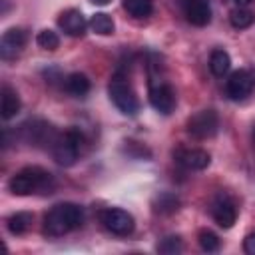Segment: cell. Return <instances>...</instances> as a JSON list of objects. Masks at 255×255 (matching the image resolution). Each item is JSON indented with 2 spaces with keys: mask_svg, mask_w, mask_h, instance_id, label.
Segmentation results:
<instances>
[{
  "mask_svg": "<svg viewBox=\"0 0 255 255\" xmlns=\"http://www.w3.org/2000/svg\"><path fill=\"white\" fill-rule=\"evenodd\" d=\"M84 223V209L76 203H58L44 215L42 231L48 237H62Z\"/></svg>",
  "mask_w": 255,
  "mask_h": 255,
  "instance_id": "6da1fadb",
  "label": "cell"
},
{
  "mask_svg": "<svg viewBox=\"0 0 255 255\" xmlns=\"http://www.w3.org/2000/svg\"><path fill=\"white\" fill-rule=\"evenodd\" d=\"M54 177L50 171L38 167V165H28L20 171H16L10 181H8V189L14 193V195H32V193H38V191H44V193H50L54 189Z\"/></svg>",
  "mask_w": 255,
  "mask_h": 255,
  "instance_id": "7a4b0ae2",
  "label": "cell"
},
{
  "mask_svg": "<svg viewBox=\"0 0 255 255\" xmlns=\"http://www.w3.org/2000/svg\"><path fill=\"white\" fill-rule=\"evenodd\" d=\"M82 147V133L76 128L66 129L64 133H58L54 145H52V157L58 165L70 167L76 163Z\"/></svg>",
  "mask_w": 255,
  "mask_h": 255,
  "instance_id": "3957f363",
  "label": "cell"
},
{
  "mask_svg": "<svg viewBox=\"0 0 255 255\" xmlns=\"http://www.w3.org/2000/svg\"><path fill=\"white\" fill-rule=\"evenodd\" d=\"M108 94H110V100L114 102V106L124 116H135L139 112V100H137L133 88L129 86V82H126V76L116 74L108 86Z\"/></svg>",
  "mask_w": 255,
  "mask_h": 255,
  "instance_id": "277c9868",
  "label": "cell"
},
{
  "mask_svg": "<svg viewBox=\"0 0 255 255\" xmlns=\"http://www.w3.org/2000/svg\"><path fill=\"white\" fill-rule=\"evenodd\" d=\"M20 135L30 145L50 147L52 149V145H54V141L58 137V131L54 129L52 124H48L44 120H30V122H26V124L20 126Z\"/></svg>",
  "mask_w": 255,
  "mask_h": 255,
  "instance_id": "5b68a950",
  "label": "cell"
},
{
  "mask_svg": "<svg viewBox=\"0 0 255 255\" xmlns=\"http://www.w3.org/2000/svg\"><path fill=\"white\" fill-rule=\"evenodd\" d=\"M147 98H149L151 108L155 112L163 114V116L171 114L173 108H175V92H173V88L165 80H161V78H157L153 74L149 76V92H147Z\"/></svg>",
  "mask_w": 255,
  "mask_h": 255,
  "instance_id": "8992f818",
  "label": "cell"
},
{
  "mask_svg": "<svg viewBox=\"0 0 255 255\" xmlns=\"http://www.w3.org/2000/svg\"><path fill=\"white\" fill-rule=\"evenodd\" d=\"M219 129V118L213 110H199L187 120V133L195 139L213 137Z\"/></svg>",
  "mask_w": 255,
  "mask_h": 255,
  "instance_id": "52a82bcc",
  "label": "cell"
},
{
  "mask_svg": "<svg viewBox=\"0 0 255 255\" xmlns=\"http://www.w3.org/2000/svg\"><path fill=\"white\" fill-rule=\"evenodd\" d=\"M100 221L114 235H129L133 231V227H135V221H133L131 213H128L126 209H120V207L104 209L100 213Z\"/></svg>",
  "mask_w": 255,
  "mask_h": 255,
  "instance_id": "ba28073f",
  "label": "cell"
},
{
  "mask_svg": "<svg viewBox=\"0 0 255 255\" xmlns=\"http://www.w3.org/2000/svg\"><path fill=\"white\" fill-rule=\"evenodd\" d=\"M253 84H255V80H253V76L247 70H237V72H233L227 78V82H225V94L233 102H243L253 92Z\"/></svg>",
  "mask_w": 255,
  "mask_h": 255,
  "instance_id": "9c48e42d",
  "label": "cell"
},
{
  "mask_svg": "<svg viewBox=\"0 0 255 255\" xmlns=\"http://www.w3.org/2000/svg\"><path fill=\"white\" fill-rule=\"evenodd\" d=\"M28 32L24 28H10L0 38V58L2 60H14L26 46Z\"/></svg>",
  "mask_w": 255,
  "mask_h": 255,
  "instance_id": "30bf717a",
  "label": "cell"
},
{
  "mask_svg": "<svg viewBox=\"0 0 255 255\" xmlns=\"http://www.w3.org/2000/svg\"><path fill=\"white\" fill-rule=\"evenodd\" d=\"M211 215L219 227L229 229L237 219V207L227 193H219L211 203Z\"/></svg>",
  "mask_w": 255,
  "mask_h": 255,
  "instance_id": "8fae6325",
  "label": "cell"
},
{
  "mask_svg": "<svg viewBox=\"0 0 255 255\" xmlns=\"http://www.w3.org/2000/svg\"><path fill=\"white\" fill-rule=\"evenodd\" d=\"M183 16L193 26H207L211 22V4L209 0H181Z\"/></svg>",
  "mask_w": 255,
  "mask_h": 255,
  "instance_id": "7c38bea8",
  "label": "cell"
},
{
  "mask_svg": "<svg viewBox=\"0 0 255 255\" xmlns=\"http://www.w3.org/2000/svg\"><path fill=\"white\" fill-rule=\"evenodd\" d=\"M173 157H175V161H177L181 167L193 169V171L205 169V167L209 165V161H211L209 153L203 151V149H197V147H193V149H183V147H179V149L173 153Z\"/></svg>",
  "mask_w": 255,
  "mask_h": 255,
  "instance_id": "4fadbf2b",
  "label": "cell"
},
{
  "mask_svg": "<svg viewBox=\"0 0 255 255\" xmlns=\"http://www.w3.org/2000/svg\"><path fill=\"white\" fill-rule=\"evenodd\" d=\"M58 26H60V30H62L64 34H68V36H84L88 22H86V18H84V14H82L80 10L70 8V10H64V12L60 14Z\"/></svg>",
  "mask_w": 255,
  "mask_h": 255,
  "instance_id": "5bb4252c",
  "label": "cell"
},
{
  "mask_svg": "<svg viewBox=\"0 0 255 255\" xmlns=\"http://www.w3.org/2000/svg\"><path fill=\"white\" fill-rule=\"evenodd\" d=\"M20 106H22V102H20L18 92L14 88H10V86L4 84L2 86V92H0V112H2V118L4 120L14 118L20 112Z\"/></svg>",
  "mask_w": 255,
  "mask_h": 255,
  "instance_id": "9a60e30c",
  "label": "cell"
},
{
  "mask_svg": "<svg viewBox=\"0 0 255 255\" xmlns=\"http://www.w3.org/2000/svg\"><path fill=\"white\" fill-rule=\"evenodd\" d=\"M64 90L72 98H84L90 92V80H88V76H84L80 72L68 74L66 80H64Z\"/></svg>",
  "mask_w": 255,
  "mask_h": 255,
  "instance_id": "2e32d148",
  "label": "cell"
},
{
  "mask_svg": "<svg viewBox=\"0 0 255 255\" xmlns=\"http://www.w3.org/2000/svg\"><path fill=\"white\" fill-rule=\"evenodd\" d=\"M229 68H231V58H229V54H227L225 50H221V48L213 50L211 56H209V70L213 72V76L223 78V76L229 72Z\"/></svg>",
  "mask_w": 255,
  "mask_h": 255,
  "instance_id": "e0dca14e",
  "label": "cell"
},
{
  "mask_svg": "<svg viewBox=\"0 0 255 255\" xmlns=\"http://www.w3.org/2000/svg\"><path fill=\"white\" fill-rule=\"evenodd\" d=\"M30 225H32V213H28V211H18L6 219V227L12 235L26 233L30 229Z\"/></svg>",
  "mask_w": 255,
  "mask_h": 255,
  "instance_id": "ac0fdd59",
  "label": "cell"
},
{
  "mask_svg": "<svg viewBox=\"0 0 255 255\" xmlns=\"http://www.w3.org/2000/svg\"><path fill=\"white\" fill-rule=\"evenodd\" d=\"M122 6L133 18H147L153 12V0H122Z\"/></svg>",
  "mask_w": 255,
  "mask_h": 255,
  "instance_id": "d6986e66",
  "label": "cell"
},
{
  "mask_svg": "<svg viewBox=\"0 0 255 255\" xmlns=\"http://www.w3.org/2000/svg\"><path fill=\"white\" fill-rule=\"evenodd\" d=\"M229 22H231L233 28L243 30V28H249L255 22V14L251 10H247L245 6H239V8L229 12Z\"/></svg>",
  "mask_w": 255,
  "mask_h": 255,
  "instance_id": "ffe728a7",
  "label": "cell"
},
{
  "mask_svg": "<svg viewBox=\"0 0 255 255\" xmlns=\"http://www.w3.org/2000/svg\"><path fill=\"white\" fill-rule=\"evenodd\" d=\"M90 28L96 32V34H100V36H110V34H114V20H112V16H108V14H104V12H98V14H94L92 18H90Z\"/></svg>",
  "mask_w": 255,
  "mask_h": 255,
  "instance_id": "44dd1931",
  "label": "cell"
},
{
  "mask_svg": "<svg viewBox=\"0 0 255 255\" xmlns=\"http://www.w3.org/2000/svg\"><path fill=\"white\" fill-rule=\"evenodd\" d=\"M177 207H179V199L173 193H161L153 201V209L157 213H173L177 211Z\"/></svg>",
  "mask_w": 255,
  "mask_h": 255,
  "instance_id": "7402d4cb",
  "label": "cell"
},
{
  "mask_svg": "<svg viewBox=\"0 0 255 255\" xmlns=\"http://www.w3.org/2000/svg\"><path fill=\"white\" fill-rule=\"evenodd\" d=\"M181 249H183V243H181V239L177 235H167L157 243V251L163 253V255H175Z\"/></svg>",
  "mask_w": 255,
  "mask_h": 255,
  "instance_id": "603a6c76",
  "label": "cell"
},
{
  "mask_svg": "<svg viewBox=\"0 0 255 255\" xmlns=\"http://www.w3.org/2000/svg\"><path fill=\"white\" fill-rule=\"evenodd\" d=\"M36 42H38L40 48L50 50V52H54V50L60 46V38H58V34H56L54 30H42V32H38Z\"/></svg>",
  "mask_w": 255,
  "mask_h": 255,
  "instance_id": "cb8c5ba5",
  "label": "cell"
},
{
  "mask_svg": "<svg viewBox=\"0 0 255 255\" xmlns=\"http://www.w3.org/2000/svg\"><path fill=\"white\" fill-rule=\"evenodd\" d=\"M197 241H199V247H201L203 251H207V253H213V251L219 249V237H217L213 231H209V229L199 231Z\"/></svg>",
  "mask_w": 255,
  "mask_h": 255,
  "instance_id": "d4e9b609",
  "label": "cell"
},
{
  "mask_svg": "<svg viewBox=\"0 0 255 255\" xmlns=\"http://www.w3.org/2000/svg\"><path fill=\"white\" fill-rule=\"evenodd\" d=\"M243 249H245V253L255 255V233H251V235L245 237V241H243Z\"/></svg>",
  "mask_w": 255,
  "mask_h": 255,
  "instance_id": "484cf974",
  "label": "cell"
},
{
  "mask_svg": "<svg viewBox=\"0 0 255 255\" xmlns=\"http://www.w3.org/2000/svg\"><path fill=\"white\" fill-rule=\"evenodd\" d=\"M233 2H235L237 6H247V4H251L253 0H233Z\"/></svg>",
  "mask_w": 255,
  "mask_h": 255,
  "instance_id": "4316f807",
  "label": "cell"
},
{
  "mask_svg": "<svg viewBox=\"0 0 255 255\" xmlns=\"http://www.w3.org/2000/svg\"><path fill=\"white\" fill-rule=\"evenodd\" d=\"M90 2H94V4H98V6H106V4H110V0H90Z\"/></svg>",
  "mask_w": 255,
  "mask_h": 255,
  "instance_id": "83f0119b",
  "label": "cell"
},
{
  "mask_svg": "<svg viewBox=\"0 0 255 255\" xmlns=\"http://www.w3.org/2000/svg\"><path fill=\"white\" fill-rule=\"evenodd\" d=\"M253 149H255V126H253Z\"/></svg>",
  "mask_w": 255,
  "mask_h": 255,
  "instance_id": "f1b7e54d",
  "label": "cell"
}]
</instances>
